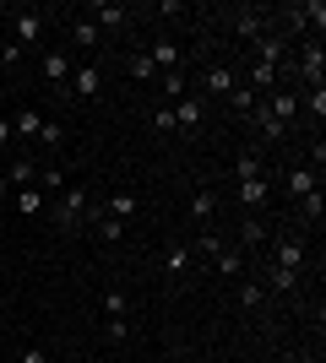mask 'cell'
Segmentation results:
<instances>
[{
    "label": "cell",
    "instance_id": "6da1fadb",
    "mask_svg": "<svg viewBox=\"0 0 326 363\" xmlns=\"http://www.w3.org/2000/svg\"><path fill=\"white\" fill-rule=\"evenodd\" d=\"M196 244H202L207 255H212V266H217V277H245V250H239V244H223L217 239V233H196Z\"/></svg>",
    "mask_w": 326,
    "mask_h": 363
},
{
    "label": "cell",
    "instance_id": "7a4b0ae2",
    "mask_svg": "<svg viewBox=\"0 0 326 363\" xmlns=\"http://www.w3.org/2000/svg\"><path fill=\"white\" fill-rule=\"evenodd\" d=\"M305 260H310V250H305L299 233H278V239H272V266H278V272L305 277Z\"/></svg>",
    "mask_w": 326,
    "mask_h": 363
},
{
    "label": "cell",
    "instance_id": "3957f363",
    "mask_svg": "<svg viewBox=\"0 0 326 363\" xmlns=\"http://www.w3.org/2000/svg\"><path fill=\"white\" fill-rule=\"evenodd\" d=\"M272 190H278V179H272V174H256V179L234 184V201H239L245 212H266V206H272Z\"/></svg>",
    "mask_w": 326,
    "mask_h": 363
},
{
    "label": "cell",
    "instance_id": "277c9868",
    "mask_svg": "<svg viewBox=\"0 0 326 363\" xmlns=\"http://www.w3.org/2000/svg\"><path fill=\"white\" fill-rule=\"evenodd\" d=\"M234 87H239V71H234V60H229V65H223V60H212V65L202 71V98H207V104L229 98Z\"/></svg>",
    "mask_w": 326,
    "mask_h": 363
},
{
    "label": "cell",
    "instance_id": "5b68a950",
    "mask_svg": "<svg viewBox=\"0 0 326 363\" xmlns=\"http://www.w3.org/2000/svg\"><path fill=\"white\" fill-rule=\"evenodd\" d=\"M299 82L305 87H326V44L310 38V44L299 49Z\"/></svg>",
    "mask_w": 326,
    "mask_h": 363
},
{
    "label": "cell",
    "instance_id": "8992f818",
    "mask_svg": "<svg viewBox=\"0 0 326 363\" xmlns=\"http://www.w3.org/2000/svg\"><path fill=\"white\" fill-rule=\"evenodd\" d=\"M11 44L22 49V55L38 49V44H44V16H38V11H16L11 16Z\"/></svg>",
    "mask_w": 326,
    "mask_h": 363
},
{
    "label": "cell",
    "instance_id": "52a82bcc",
    "mask_svg": "<svg viewBox=\"0 0 326 363\" xmlns=\"http://www.w3.org/2000/svg\"><path fill=\"white\" fill-rule=\"evenodd\" d=\"M87 206H93L87 190H60V201H55V223H60V228H82V223H87Z\"/></svg>",
    "mask_w": 326,
    "mask_h": 363
},
{
    "label": "cell",
    "instance_id": "ba28073f",
    "mask_svg": "<svg viewBox=\"0 0 326 363\" xmlns=\"http://www.w3.org/2000/svg\"><path fill=\"white\" fill-rule=\"evenodd\" d=\"M207 108H212L207 98H190V92H185V98L174 104V130H185V136H196V130L207 125Z\"/></svg>",
    "mask_w": 326,
    "mask_h": 363
},
{
    "label": "cell",
    "instance_id": "9c48e42d",
    "mask_svg": "<svg viewBox=\"0 0 326 363\" xmlns=\"http://www.w3.org/2000/svg\"><path fill=\"white\" fill-rule=\"evenodd\" d=\"M272 239H278V233L266 228L261 212H245V217H239V233H234V244H239V250H256V244H272Z\"/></svg>",
    "mask_w": 326,
    "mask_h": 363
},
{
    "label": "cell",
    "instance_id": "30bf717a",
    "mask_svg": "<svg viewBox=\"0 0 326 363\" xmlns=\"http://www.w3.org/2000/svg\"><path fill=\"white\" fill-rule=\"evenodd\" d=\"M98 87H104V71H98L93 60H77V71H71V98L87 104V98H98Z\"/></svg>",
    "mask_w": 326,
    "mask_h": 363
},
{
    "label": "cell",
    "instance_id": "8fae6325",
    "mask_svg": "<svg viewBox=\"0 0 326 363\" xmlns=\"http://www.w3.org/2000/svg\"><path fill=\"white\" fill-rule=\"evenodd\" d=\"M38 71H44L49 87H60V82H71V71H77V55H71V49H49L44 60H38Z\"/></svg>",
    "mask_w": 326,
    "mask_h": 363
},
{
    "label": "cell",
    "instance_id": "7c38bea8",
    "mask_svg": "<svg viewBox=\"0 0 326 363\" xmlns=\"http://www.w3.org/2000/svg\"><path fill=\"white\" fill-rule=\"evenodd\" d=\"M147 60L158 65V76L163 71H185V49H180V38H158V44L147 49Z\"/></svg>",
    "mask_w": 326,
    "mask_h": 363
},
{
    "label": "cell",
    "instance_id": "4fadbf2b",
    "mask_svg": "<svg viewBox=\"0 0 326 363\" xmlns=\"http://www.w3.org/2000/svg\"><path fill=\"white\" fill-rule=\"evenodd\" d=\"M315 184H321V174H315L310 163H294V168H283V190H288L294 201H305V196L315 190Z\"/></svg>",
    "mask_w": 326,
    "mask_h": 363
},
{
    "label": "cell",
    "instance_id": "5bb4252c",
    "mask_svg": "<svg viewBox=\"0 0 326 363\" xmlns=\"http://www.w3.org/2000/svg\"><path fill=\"white\" fill-rule=\"evenodd\" d=\"M250 125H256V130H261V141H272V147H278V141H288V136H294V125H283L278 114H266L261 104H256V114H250Z\"/></svg>",
    "mask_w": 326,
    "mask_h": 363
},
{
    "label": "cell",
    "instance_id": "9a60e30c",
    "mask_svg": "<svg viewBox=\"0 0 326 363\" xmlns=\"http://www.w3.org/2000/svg\"><path fill=\"white\" fill-rule=\"evenodd\" d=\"M93 16H98L93 28H109V33H120V28H125V22H131L136 11H131V6H114V0H98V6H93Z\"/></svg>",
    "mask_w": 326,
    "mask_h": 363
},
{
    "label": "cell",
    "instance_id": "2e32d148",
    "mask_svg": "<svg viewBox=\"0 0 326 363\" xmlns=\"http://www.w3.org/2000/svg\"><path fill=\"white\" fill-rule=\"evenodd\" d=\"M283 55H288V38H283V33H261V38H256V60L261 65H278L283 71Z\"/></svg>",
    "mask_w": 326,
    "mask_h": 363
},
{
    "label": "cell",
    "instance_id": "e0dca14e",
    "mask_svg": "<svg viewBox=\"0 0 326 363\" xmlns=\"http://www.w3.org/2000/svg\"><path fill=\"white\" fill-rule=\"evenodd\" d=\"M212 217H217V190H196V196H190V223L202 228H212Z\"/></svg>",
    "mask_w": 326,
    "mask_h": 363
},
{
    "label": "cell",
    "instance_id": "ac0fdd59",
    "mask_svg": "<svg viewBox=\"0 0 326 363\" xmlns=\"http://www.w3.org/2000/svg\"><path fill=\"white\" fill-rule=\"evenodd\" d=\"M261 108H266V114H278L283 125H294V120H299V98H294V92H266Z\"/></svg>",
    "mask_w": 326,
    "mask_h": 363
},
{
    "label": "cell",
    "instance_id": "d6986e66",
    "mask_svg": "<svg viewBox=\"0 0 326 363\" xmlns=\"http://www.w3.org/2000/svg\"><path fill=\"white\" fill-rule=\"evenodd\" d=\"M38 130H44V114H38V108H16V120H11V136L16 141H38Z\"/></svg>",
    "mask_w": 326,
    "mask_h": 363
},
{
    "label": "cell",
    "instance_id": "ffe728a7",
    "mask_svg": "<svg viewBox=\"0 0 326 363\" xmlns=\"http://www.w3.org/2000/svg\"><path fill=\"white\" fill-rule=\"evenodd\" d=\"M93 206H98L104 217H120V223L141 212V201H136V196H125V190H120V196H104V201H93Z\"/></svg>",
    "mask_w": 326,
    "mask_h": 363
},
{
    "label": "cell",
    "instance_id": "44dd1931",
    "mask_svg": "<svg viewBox=\"0 0 326 363\" xmlns=\"http://www.w3.org/2000/svg\"><path fill=\"white\" fill-rule=\"evenodd\" d=\"M239 309H245V315H261V309H266L261 277H245V282H239Z\"/></svg>",
    "mask_w": 326,
    "mask_h": 363
},
{
    "label": "cell",
    "instance_id": "7402d4cb",
    "mask_svg": "<svg viewBox=\"0 0 326 363\" xmlns=\"http://www.w3.org/2000/svg\"><path fill=\"white\" fill-rule=\"evenodd\" d=\"M0 179L11 184V190H28V184H38V168H33V157H16V163L6 168V174H0Z\"/></svg>",
    "mask_w": 326,
    "mask_h": 363
},
{
    "label": "cell",
    "instance_id": "603a6c76",
    "mask_svg": "<svg viewBox=\"0 0 326 363\" xmlns=\"http://www.w3.org/2000/svg\"><path fill=\"white\" fill-rule=\"evenodd\" d=\"M71 49H77V55L98 49V28H93V16H77V22H71Z\"/></svg>",
    "mask_w": 326,
    "mask_h": 363
},
{
    "label": "cell",
    "instance_id": "cb8c5ba5",
    "mask_svg": "<svg viewBox=\"0 0 326 363\" xmlns=\"http://www.w3.org/2000/svg\"><path fill=\"white\" fill-rule=\"evenodd\" d=\"M190 266H196V255H190L185 244H169V250H163V272L169 277H190Z\"/></svg>",
    "mask_w": 326,
    "mask_h": 363
},
{
    "label": "cell",
    "instance_id": "d4e9b609",
    "mask_svg": "<svg viewBox=\"0 0 326 363\" xmlns=\"http://www.w3.org/2000/svg\"><path fill=\"white\" fill-rule=\"evenodd\" d=\"M234 33H239L245 44H256V38H261V11H250V6H239V11H234Z\"/></svg>",
    "mask_w": 326,
    "mask_h": 363
},
{
    "label": "cell",
    "instance_id": "484cf974",
    "mask_svg": "<svg viewBox=\"0 0 326 363\" xmlns=\"http://www.w3.org/2000/svg\"><path fill=\"white\" fill-rule=\"evenodd\" d=\"M109 320H131V298H125V288L104 293V325H109Z\"/></svg>",
    "mask_w": 326,
    "mask_h": 363
},
{
    "label": "cell",
    "instance_id": "4316f807",
    "mask_svg": "<svg viewBox=\"0 0 326 363\" xmlns=\"http://www.w3.org/2000/svg\"><path fill=\"white\" fill-rule=\"evenodd\" d=\"M256 174H266L261 152H239V157H234V184H239V179H256Z\"/></svg>",
    "mask_w": 326,
    "mask_h": 363
},
{
    "label": "cell",
    "instance_id": "83f0119b",
    "mask_svg": "<svg viewBox=\"0 0 326 363\" xmlns=\"http://www.w3.org/2000/svg\"><path fill=\"white\" fill-rule=\"evenodd\" d=\"M261 288H266V293H278V298H283V293H294V288H299V277L278 272V266H266V277H261Z\"/></svg>",
    "mask_w": 326,
    "mask_h": 363
},
{
    "label": "cell",
    "instance_id": "f1b7e54d",
    "mask_svg": "<svg viewBox=\"0 0 326 363\" xmlns=\"http://www.w3.org/2000/svg\"><path fill=\"white\" fill-rule=\"evenodd\" d=\"M125 76H131V82H153V76H158V65L147 60V49H136V55L125 60Z\"/></svg>",
    "mask_w": 326,
    "mask_h": 363
},
{
    "label": "cell",
    "instance_id": "f546056e",
    "mask_svg": "<svg viewBox=\"0 0 326 363\" xmlns=\"http://www.w3.org/2000/svg\"><path fill=\"white\" fill-rule=\"evenodd\" d=\"M256 104H261V98H256V92H250L245 82H239V87L229 92V108H234V114H245V120H250V114H256Z\"/></svg>",
    "mask_w": 326,
    "mask_h": 363
},
{
    "label": "cell",
    "instance_id": "4dcf8cb0",
    "mask_svg": "<svg viewBox=\"0 0 326 363\" xmlns=\"http://www.w3.org/2000/svg\"><path fill=\"white\" fill-rule=\"evenodd\" d=\"M321 212H326V196H321V184H315L310 196L299 201V217H305V223H315V228H321Z\"/></svg>",
    "mask_w": 326,
    "mask_h": 363
},
{
    "label": "cell",
    "instance_id": "1f68e13d",
    "mask_svg": "<svg viewBox=\"0 0 326 363\" xmlns=\"http://www.w3.org/2000/svg\"><path fill=\"white\" fill-rule=\"evenodd\" d=\"M299 108H305V114H310V120L321 125V120H326V87H310L305 98H299Z\"/></svg>",
    "mask_w": 326,
    "mask_h": 363
},
{
    "label": "cell",
    "instance_id": "d6a6232c",
    "mask_svg": "<svg viewBox=\"0 0 326 363\" xmlns=\"http://www.w3.org/2000/svg\"><path fill=\"white\" fill-rule=\"evenodd\" d=\"M16 212L38 217V212H44V190H33V184H28V190H16Z\"/></svg>",
    "mask_w": 326,
    "mask_h": 363
},
{
    "label": "cell",
    "instance_id": "836d02e7",
    "mask_svg": "<svg viewBox=\"0 0 326 363\" xmlns=\"http://www.w3.org/2000/svg\"><path fill=\"white\" fill-rule=\"evenodd\" d=\"M163 98H169V104L185 98V71H163Z\"/></svg>",
    "mask_w": 326,
    "mask_h": 363
},
{
    "label": "cell",
    "instance_id": "e575fe53",
    "mask_svg": "<svg viewBox=\"0 0 326 363\" xmlns=\"http://www.w3.org/2000/svg\"><path fill=\"white\" fill-rule=\"evenodd\" d=\"M38 147H65V125H60V120H44V130H38Z\"/></svg>",
    "mask_w": 326,
    "mask_h": 363
},
{
    "label": "cell",
    "instance_id": "d590c367",
    "mask_svg": "<svg viewBox=\"0 0 326 363\" xmlns=\"http://www.w3.org/2000/svg\"><path fill=\"white\" fill-rule=\"evenodd\" d=\"M153 130H158V136H169V130H174V104H158L153 108Z\"/></svg>",
    "mask_w": 326,
    "mask_h": 363
},
{
    "label": "cell",
    "instance_id": "8d00e7d4",
    "mask_svg": "<svg viewBox=\"0 0 326 363\" xmlns=\"http://www.w3.org/2000/svg\"><path fill=\"white\" fill-rule=\"evenodd\" d=\"M147 11H153L158 22H174V16H185V6H180V0H158V6H147Z\"/></svg>",
    "mask_w": 326,
    "mask_h": 363
},
{
    "label": "cell",
    "instance_id": "74e56055",
    "mask_svg": "<svg viewBox=\"0 0 326 363\" xmlns=\"http://www.w3.org/2000/svg\"><path fill=\"white\" fill-rule=\"evenodd\" d=\"M38 179H44V190H65V174H60V168H44Z\"/></svg>",
    "mask_w": 326,
    "mask_h": 363
},
{
    "label": "cell",
    "instance_id": "f35d334b",
    "mask_svg": "<svg viewBox=\"0 0 326 363\" xmlns=\"http://www.w3.org/2000/svg\"><path fill=\"white\" fill-rule=\"evenodd\" d=\"M16 363H49V352H44V347H28V352H22Z\"/></svg>",
    "mask_w": 326,
    "mask_h": 363
},
{
    "label": "cell",
    "instance_id": "ab89813d",
    "mask_svg": "<svg viewBox=\"0 0 326 363\" xmlns=\"http://www.w3.org/2000/svg\"><path fill=\"white\" fill-rule=\"evenodd\" d=\"M6 141H11V120H0V152H6Z\"/></svg>",
    "mask_w": 326,
    "mask_h": 363
},
{
    "label": "cell",
    "instance_id": "60d3db41",
    "mask_svg": "<svg viewBox=\"0 0 326 363\" xmlns=\"http://www.w3.org/2000/svg\"><path fill=\"white\" fill-rule=\"evenodd\" d=\"M288 363H321V358H315V352H294Z\"/></svg>",
    "mask_w": 326,
    "mask_h": 363
},
{
    "label": "cell",
    "instance_id": "b9f144b4",
    "mask_svg": "<svg viewBox=\"0 0 326 363\" xmlns=\"http://www.w3.org/2000/svg\"><path fill=\"white\" fill-rule=\"evenodd\" d=\"M6 196H11V184H6V179H0V201H6Z\"/></svg>",
    "mask_w": 326,
    "mask_h": 363
},
{
    "label": "cell",
    "instance_id": "7bdbcfd3",
    "mask_svg": "<svg viewBox=\"0 0 326 363\" xmlns=\"http://www.w3.org/2000/svg\"><path fill=\"white\" fill-rule=\"evenodd\" d=\"M0 87H6V65H0Z\"/></svg>",
    "mask_w": 326,
    "mask_h": 363
}]
</instances>
